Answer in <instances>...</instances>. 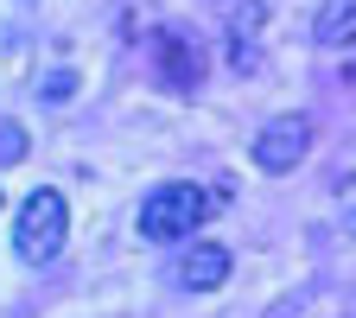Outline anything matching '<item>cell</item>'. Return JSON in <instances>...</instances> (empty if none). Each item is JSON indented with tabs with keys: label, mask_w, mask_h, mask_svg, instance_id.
Wrapping results in <instances>:
<instances>
[{
	"label": "cell",
	"mask_w": 356,
	"mask_h": 318,
	"mask_svg": "<svg viewBox=\"0 0 356 318\" xmlns=\"http://www.w3.org/2000/svg\"><path fill=\"white\" fill-rule=\"evenodd\" d=\"M312 38L331 45V51H343V45H356V0H325L318 19H312Z\"/></svg>",
	"instance_id": "cell-5"
},
{
	"label": "cell",
	"mask_w": 356,
	"mask_h": 318,
	"mask_svg": "<svg viewBox=\"0 0 356 318\" xmlns=\"http://www.w3.org/2000/svg\"><path fill=\"white\" fill-rule=\"evenodd\" d=\"M216 19H229L236 32H254L261 26V0H216Z\"/></svg>",
	"instance_id": "cell-6"
},
{
	"label": "cell",
	"mask_w": 356,
	"mask_h": 318,
	"mask_svg": "<svg viewBox=\"0 0 356 318\" xmlns=\"http://www.w3.org/2000/svg\"><path fill=\"white\" fill-rule=\"evenodd\" d=\"M70 242V204L44 185V191H32L26 204H19V223H13V255L19 261H32V267H44V261H58V248Z\"/></svg>",
	"instance_id": "cell-2"
},
{
	"label": "cell",
	"mask_w": 356,
	"mask_h": 318,
	"mask_svg": "<svg viewBox=\"0 0 356 318\" xmlns=\"http://www.w3.org/2000/svg\"><path fill=\"white\" fill-rule=\"evenodd\" d=\"M305 153H312V121H305V115H274V121L254 134V166L274 172V178L293 172Z\"/></svg>",
	"instance_id": "cell-3"
},
{
	"label": "cell",
	"mask_w": 356,
	"mask_h": 318,
	"mask_svg": "<svg viewBox=\"0 0 356 318\" xmlns=\"http://www.w3.org/2000/svg\"><path fill=\"white\" fill-rule=\"evenodd\" d=\"M216 216V191L210 185H159L147 204H140V236L147 242H185V236H197L204 223Z\"/></svg>",
	"instance_id": "cell-1"
},
{
	"label": "cell",
	"mask_w": 356,
	"mask_h": 318,
	"mask_svg": "<svg viewBox=\"0 0 356 318\" xmlns=\"http://www.w3.org/2000/svg\"><path fill=\"white\" fill-rule=\"evenodd\" d=\"M229 248H216V242H204V248H191L185 261H178V287L185 293H210V287H222L229 280Z\"/></svg>",
	"instance_id": "cell-4"
},
{
	"label": "cell",
	"mask_w": 356,
	"mask_h": 318,
	"mask_svg": "<svg viewBox=\"0 0 356 318\" xmlns=\"http://www.w3.org/2000/svg\"><path fill=\"white\" fill-rule=\"evenodd\" d=\"M26 147H32V141H26V127H19V121H0V166H19Z\"/></svg>",
	"instance_id": "cell-7"
}]
</instances>
